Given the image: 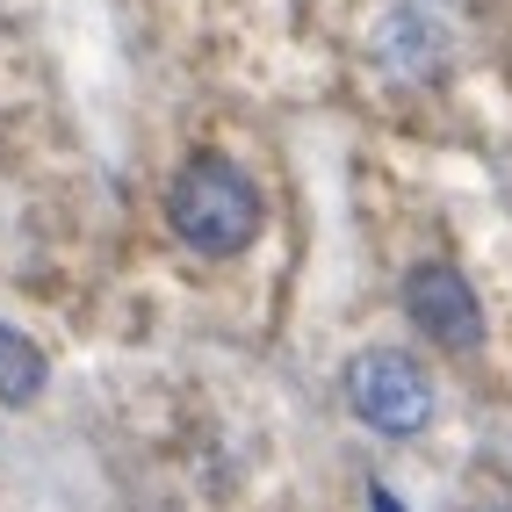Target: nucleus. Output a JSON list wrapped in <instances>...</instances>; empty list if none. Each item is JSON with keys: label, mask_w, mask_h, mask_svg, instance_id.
I'll list each match as a JSON object with an SVG mask.
<instances>
[{"label": "nucleus", "mask_w": 512, "mask_h": 512, "mask_svg": "<svg viewBox=\"0 0 512 512\" xmlns=\"http://www.w3.org/2000/svg\"><path fill=\"white\" fill-rule=\"evenodd\" d=\"M260 188L246 181V166H231L217 152L188 159L174 188H166V224H174V238L188 253L202 260H238L260 238Z\"/></svg>", "instance_id": "f257e3e1"}, {"label": "nucleus", "mask_w": 512, "mask_h": 512, "mask_svg": "<svg viewBox=\"0 0 512 512\" xmlns=\"http://www.w3.org/2000/svg\"><path fill=\"white\" fill-rule=\"evenodd\" d=\"M404 318H412L433 347H448V354H476L484 347V303H476L469 275L448 260H426L404 275Z\"/></svg>", "instance_id": "7ed1b4c3"}, {"label": "nucleus", "mask_w": 512, "mask_h": 512, "mask_svg": "<svg viewBox=\"0 0 512 512\" xmlns=\"http://www.w3.org/2000/svg\"><path fill=\"white\" fill-rule=\"evenodd\" d=\"M347 404H354L361 426L390 433V440H412V433L433 426V383H426V368L412 354H397V347H375L347 368Z\"/></svg>", "instance_id": "f03ea898"}, {"label": "nucleus", "mask_w": 512, "mask_h": 512, "mask_svg": "<svg viewBox=\"0 0 512 512\" xmlns=\"http://www.w3.org/2000/svg\"><path fill=\"white\" fill-rule=\"evenodd\" d=\"M44 383H51L44 347H37L29 332L0 325V397H8V404H29V397H44Z\"/></svg>", "instance_id": "20e7f679"}, {"label": "nucleus", "mask_w": 512, "mask_h": 512, "mask_svg": "<svg viewBox=\"0 0 512 512\" xmlns=\"http://www.w3.org/2000/svg\"><path fill=\"white\" fill-rule=\"evenodd\" d=\"M368 512H404V505H397V491H390V484H368Z\"/></svg>", "instance_id": "39448f33"}]
</instances>
